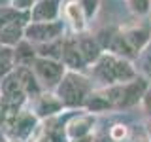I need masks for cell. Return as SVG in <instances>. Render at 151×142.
<instances>
[{
	"mask_svg": "<svg viewBox=\"0 0 151 142\" xmlns=\"http://www.w3.org/2000/svg\"><path fill=\"white\" fill-rule=\"evenodd\" d=\"M68 142H94V135L83 136V138H76V140H68Z\"/></svg>",
	"mask_w": 151,
	"mask_h": 142,
	"instance_id": "7402d4cb",
	"label": "cell"
},
{
	"mask_svg": "<svg viewBox=\"0 0 151 142\" xmlns=\"http://www.w3.org/2000/svg\"><path fill=\"white\" fill-rule=\"evenodd\" d=\"M127 6L136 17H145L151 12V0H127Z\"/></svg>",
	"mask_w": 151,
	"mask_h": 142,
	"instance_id": "ac0fdd59",
	"label": "cell"
},
{
	"mask_svg": "<svg viewBox=\"0 0 151 142\" xmlns=\"http://www.w3.org/2000/svg\"><path fill=\"white\" fill-rule=\"evenodd\" d=\"M142 106H144V110L147 112V114H149V117H151V85H149L147 93H145L144 101H142Z\"/></svg>",
	"mask_w": 151,
	"mask_h": 142,
	"instance_id": "44dd1931",
	"label": "cell"
},
{
	"mask_svg": "<svg viewBox=\"0 0 151 142\" xmlns=\"http://www.w3.org/2000/svg\"><path fill=\"white\" fill-rule=\"evenodd\" d=\"M60 61L68 70H76V72H83V68L87 66L81 49L78 44V36H64L63 38V47H60Z\"/></svg>",
	"mask_w": 151,
	"mask_h": 142,
	"instance_id": "30bf717a",
	"label": "cell"
},
{
	"mask_svg": "<svg viewBox=\"0 0 151 142\" xmlns=\"http://www.w3.org/2000/svg\"><path fill=\"white\" fill-rule=\"evenodd\" d=\"M63 17L64 21L70 25V28L74 30V34H81L87 32V15L83 12V6L79 4V0H68L63 8Z\"/></svg>",
	"mask_w": 151,
	"mask_h": 142,
	"instance_id": "7c38bea8",
	"label": "cell"
},
{
	"mask_svg": "<svg viewBox=\"0 0 151 142\" xmlns=\"http://www.w3.org/2000/svg\"><path fill=\"white\" fill-rule=\"evenodd\" d=\"M94 89L96 87H94L93 78L85 76L83 72L68 70L60 80V83L57 85L55 93L64 102L66 110H79V108H85V102Z\"/></svg>",
	"mask_w": 151,
	"mask_h": 142,
	"instance_id": "7a4b0ae2",
	"label": "cell"
},
{
	"mask_svg": "<svg viewBox=\"0 0 151 142\" xmlns=\"http://www.w3.org/2000/svg\"><path fill=\"white\" fill-rule=\"evenodd\" d=\"M76 36H78V44H79V49H81L85 63H87V66H93L104 53L100 42L96 40V36L87 34V32H81V34H76Z\"/></svg>",
	"mask_w": 151,
	"mask_h": 142,
	"instance_id": "5bb4252c",
	"label": "cell"
},
{
	"mask_svg": "<svg viewBox=\"0 0 151 142\" xmlns=\"http://www.w3.org/2000/svg\"><path fill=\"white\" fill-rule=\"evenodd\" d=\"M94 142H113V140L110 138V135H108V136H98V138H94Z\"/></svg>",
	"mask_w": 151,
	"mask_h": 142,
	"instance_id": "cb8c5ba5",
	"label": "cell"
},
{
	"mask_svg": "<svg viewBox=\"0 0 151 142\" xmlns=\"http://www.w3.org/2000/svg\"><path fill=\"white\" fill-rule=\"evenodd\" d=\"M121 34L125 38V42L129 44L130 51L134 55H138L140 51H144L151 42V23L145 19L134 21L132 25L121 27Z\"/></svg>",
	"mask_w": 151,
	"mask_h": 142,
	"instance_id": "9c48e42d",
	"label": "cell"
},
{
	"mask_svg": "<svg viewBox=\"0 0 151 142\" xmlns=\"http://www.w3.org/2000/svg\"><path fill=\"white\" fill-rule=\"evenodd\" d=\"M91 78L100 83V87L125 83L138 78V72L127 57L104 51L102 57L91 66Z\"/></svg>",
	"mask_w": 151,
	"mask_h": 142,
	"instance_id": "6da1fadb",
	"label": "cell"
},
{
	"mask_svg": "<svg viewBox=\"0 0 151 142\" xmlns=\"http://www.w3.org/2000/svg\"><path fill=\"white\" fill-rule=\"evenodd\" d=\"M106 97L110 99L113 112L115 110H129V108H134L142 104L145 93L149 89V83L145 82L142 76L130 80V82L125 83H117V85H108V87H102Z\"/></svg>",
	"mask_w": 151,
	"mask_h": 142,
	"instance_id": "3957f363",
	"label": "cell"
},
{
	"mask_svg": "<svg viewBox=\"0 0 151 142\" xmlns=\"http://www.w3.org/2000/svg\"><path fill=\"white\" fill-rule=\"evenodd\" d=\"M30 68L36 74L44 91H55L57 85L60 83V80L64 78V74L68 72V68L63 64V61L49 59V57H36V61L32 63Z\"/></svg>",
	"mask_w": 151,
	"mask_h": 142,
	"instance_id": "8992f818",
	"label": "cell"
},
{
	"mask_svg": "<svg viewBox=\"0 0 151 142\" xmlns=\"http://www.w3.org/2000/svg\"><path fill=\"white\" fill-rule=\"evenodd\" d=\"M132 142H149V138H147V135H142V136H134Z\"/></svg>",
	"mask_w": 151,
	"mask_h": 142,
	"instance_id": "603a6c76",
	"label": "cell"
},
{
	"mask_svg": "<svg viewBox=\"0 0 151 142\" xmlns=\"http://www.w3.org/2000/svg\"><path fill=\"white\" fill-rule=\"evenodd\" d=\"M127 136H129V129L123 123H115V125L110 129V138L113 142H125Z\"/></svg>",
	"mask_w": 151,
	"mask_h": 142,
	"instance_id": "d6986e66",
	"label": "cell"
},
{
	"mask_svg": "<svg viewBox=\"0 0 151 142\" xmlns=\"http://www.w3.org/2000/svg\"><path fill=\"white\" fill-rule=\"evenodd\" d=\"M2 129L8 138L21 142H34L42 129V120L30 110V106H27L23 110L12 114V116L4 117Z\"/></svg>",
	"mask_w": 151,
	"mask_h": 142,
	"instance_id": "277c9868",
	"label": "cell"
},
{
	"mask_svg": "<svg viewBox=\"0 0 151 142\" xmlns=\"http://www.w3.org/2000/svg\"><path fill=\"white\" fill-rule=\"evenodd\" d=\"M60 15V0H36L30 8V21H57Z\"/></svg>",
	"mask_w": 151,
	"mask_h": 142,
	"instance_id": "4fadbf2b",
	"label": "cell"
},
{
	"mask_svg": "<svg viewBox=\"0 0 151 142\" xmlns=\"http://www.w3.org/2000/svg\"><path fill=\"white\" fill-rule=\"evenodd\" d=\"M0 142H8V136L4 133V129H0Z\"/></svg>",
	"mask_w": 151,
	"mask_h": 142,
	"instance_id": "484cf974",
	"label": "cell"
},
{
	"mask_svg": "<svg viewBox=\"0 0 151 142\" xmlns=\"http://www.w3.org/2000/svg\"><path fill=\"white\" fill-rule=\"evenodd\" d=\"M8 142H21V140H13V138H8Z\"/></svg>",
	"mask_w": 151,
	"mask_h": 142,
	"instance_id": "83f0119b",
	"label": "cell"
},
{
	"mask_svg": "<svg viewBox=\"0 0 151 142\" xmlns=\"http://www.w3.org/2000/svg\"><path fill=\"white\" fill-rule=\"evenodd\" d=\"M13 53H15V64L17 66H32V63H34L36 57H38L34 44H30L28 40L19 42L13 47Z\"/></svg>",
	"mask_w": 151,
	"mask_h": 142,
	"instance_id": "2e32d148",
	"label": "cell"
},
{
	"mask_svg": "<svg viewBox=\"0 0 151 142\" xmlns=\"http://www.w3.org/2000/svg\"><path fill=\"white\" fill-rule=\"evenodd\" d=\"M0 108H2V91H0Z\"/></svg>",
	"mask_w": 151,
	"mask_h": 142,
	"instance_id": "4316f807",
	"label": "cell"
},
{
	"mask_svg": "<svg viewBox=\"0 0 151 142\" xmlns=\"http://www.w3.org/2000/svg\"><path fill=\"white\" fill-rule=\"evenodd\" d=\"M83 110L96 116V114H108V112H113V106H111L110 99L106 97L104 89H102V87H96L91 95H89V99H87V102H85V108H83Z\"/></svg>",
	"mask_w": 151,
	"mask_h": 142,
	"instance_id": "9a60e30c",
	"label": "cell"
},
{
	"mask_svg": "<svg viewBox=\"0 0 151 142\" xmlns=\"http://www.w3.org/2000/svg\"><path fill=\"white\" fill-rule=\"evenodd\" d=\"M66 36V27L63 19L57 21H30L25 28V40L34 46L57 42Z\"/></svg>",
	"mask_w": 151,
	"mask_h": 142,
	"instance_id": "52a82bcc",
	"label": "cell"
},
{
	"mask_svg": "<svg viewBox=\"0 0 151 142\" xmlns=\"http://www.w3.org/2000/svg\"><path fill=\"white\" fill-rule=\"evenodd\" d=\"M145 131H147V138L151 142V117H149V121H147V127H145Z\"/></svg>",
	"mask_w": 151,
	"mask_h": 142,
	"instance_id": "d4e9b609",
	"label": "cell"
},
{
	"mask_svg": "<svg viewBox=\"0 0 151 142\" xmlns=\"http://www.w3.org/2000/svg\"><path fill=\"white\" fill-rule=\"evenodd\" d=\"M28 106H30V110L34 112L42 121L57 117L66 110L64 102L59 99V95L55 91H42L36 99H32V101L28 102Z\"/></svg>",
	"mask_w": 151,
	"mask_h": 142,
	"instance_id": "ba28073f",
	"label": "cell"
},
{
	"mask_svg": "<svg viewBox=\"0 0 151 142\" xmlns=\"http://www.w3.org/2000/svg\"><path fill=\"white\" fill-rule=\"evenodd\" d=\"M94 123H96V116L94 114H78L72 116L68 121L64 123V133H66V140H76V138H83V136L93 135Z\"/></svg>",
	"mask_w": 151,
	"mask_h": 142,
	"instance_id": "8fae6325",
	"label": "cell"
},
{
	"mask_svg": "<svg viewBox=\"0 0 151 142\" xmlns=\"http://www.w3.org/2000/svg\"><path fill=\"white\" fill-rule=\"evenodd\" d=\"M15 53H13V47L8 46H0V82L4 78H8L9 74L15 70Z\"/></svg>",
	"mask_w": 151,
	"mask_h": 142,
	"instance_id": "e0dca14e",
	"label": "cell"
},
{
	"mask_svg": "<svg viewBox=\"0 0 151 142\" xmlns=\"http://www.w3.org/2000/svg\"><path fill=\"white\" fill-rule=\"evenodd\" d=\"M79 4L83 6V12L87 19H93L98 12V6H100V0H79Z\"/></svg>",
	"mask_w": 151,
	"mask_h": 142,
	"instance_id": "ffe728a7",
	"label": "cell"
},
{
	"mask_svg": "<svg viewBox=\"0 0 151 142\" xmlns=\"http://www.w3.org/2000/svg\"><path fill=\"white\" fill-rule=\"evenodd\" d=\"M30 23V12L13 6H0V46L15 47L25 40V28Z\"/></svg>",
	"mask_w": 151,
	"mask_h": 142,
	"instance_id": "5b68a950",
	"label": "cell"
}]
</instances>
